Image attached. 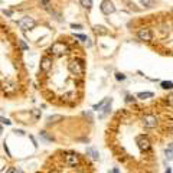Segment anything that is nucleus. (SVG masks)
Masks as SVG:
<instances>
[{
    "mask_svg": "<svg viewBox=\"0 0 173 173\" xmlns=\"http://www.w3.org/2000/svg\"><path fill=\"white\" fill-rule=\"evenodd\" d=\"M166 173H172V169H170V167H167V170H166Z\"/></svg>",
    "mask_w": 173,
    "mask_h": 173,
    "instance_id": "bb28decb",
    "label": "nucleus"
},
{
    "mask_svg": "<svg viewBox=\"0 0 173 173\" xmlns=\"http://www.w3.org/2000/svg\"><path fill=\"white\" fill-rule=\"evenodd\" d=\"M116 78H117L118 81H123V79H125V77H124L123 74H117V75H116Z\"/></svg>",
    "mask_w": 173,
    "mask_h": 173,
    "instance_id": "412c9836",
    "label": "nucleus"
},
{
    "mask_svg": "<svg viewBox=\"0 0 173 173\" xmlns=\"http://www.w3.org/2000/svg\"><path fill=\"white\" fill-rule=\"evenodd\" d=\"M86 155H91V157H92L94 160H98V157H100V155H98V152H97L95 149H92V147L86 149Z\"/></svg>",
    "mask_w": 173,
    "mask_h": 173,
    "instance_id": "1a4fd4ad",
    "label": "nucleus"
},
{
    "mask_svg": "<svg viewBox=\"0 0 173 173\" xmlns=\"http://www.w3.org/2000/svg\"><path fill=\"white\" fill-rule=\"evenodd\" d=\"M141 124H143L144 128L152 130V128H156V127H157L159 118L156 117L155 114H152V113H146V114L141 116Z\"/></svg>",
    "mask_w": 173,
    "mask_h": 173,
    "instance_id": "20e7f679",
    "label": "nucleus"
},
{
    "mask_svg": "<svg viewBox=\"0 0 173 173\" xmlns=\"http://www.w3.org/2000/svg\"><path fill=\"white\" fill-rule=\"evenodd\" d=\"M141 4H143L144 7H153L155 0H141Z\"/></svg>",
    "mask_w": 173,
    "mask_h": 173,
    "instance_id": "2eb2a0df",
    "label": "nucleus"
},
{
    "mask_svg": "<svg viewBox=\"0 0 173 173\" xmlns=\"http://www.w3.org/2000/svg\"><path fill=\"white\" fill-rule=\"evenodd\" d=\"M172 81H164V82H162V86L164 88V89H170L172 88Z\"/></svg>",
    "mask_w": 173,
    "mask_h": 173,
    "instance_id": "dca6fc26",
    "label": "nucleus"
},
{
    "mask_svg": "<svg viewBox=\"0 0 173 173\" xmlns=\"http://www.w3.org/2000/svg\"><path fill=\"white\" fill-rule=\"evenodd\" d=\"M62 118H64L62 116H59V114H55V116H49L46 120H48V123H56V121L62 120Z\"/></svg>",
    "mask_w": 173,
    "mask_h": 173,
    "instance_id": "9b49d317",
    "label": "nucleus"
},
{
    "mask_svg": "<svg viewBox=\"0 0 173 173\" xmlns=\"http://www.w3.org/2000/svg\"><path fill=\"white\" fill-rule=\"evenodd\" d=\"M79 3H81L82 7H85V9H88V10L92 7V0H79Z\"/></svg>",
    "mask_w": 173,
    "mask_h": 173,
    "instance_id": "f8f14e48",
    "label": "nucleus"
},
{
    "mask_svg": "<svg viewBox=\"0 0 173 173\" xmlns=\"http://www.w3.org/2000/svg\"><path fill=\"white\" fill-rule=\"evenodd\" d=\"M71 28H72V29H81L82 26H81V25H75V23H72V25H71Z\"/></svg>",
    "mask_w": 173,
    "mask_h": 173,
    "instance_id": "4be33fe9",
    "label": "nucleus"
},
{
    "mask_svg": "<svg viewBox=\"0 0 173 173\" xmlns=\"http://www.w3.org/2000/svg\"><path fill=\"white\" fill-rule=\"evenodd\" d=\"M17 26L22 29V30H30V29H33L35 26H36V22H35V19L33 17H29V16H26V17H22L19 22H17Z\"/></svg>",
    "mask_w": 173,
    "mask_h": 173,
    "instance_id": "39448f33",
    "label": "nucleus"
},
{
    "mask_svg": "<svg viewBox=\"0 0 173 173\" xmlns=\"http://www.w3.org/2000/svg\"><path fill=\"white\" fill-rule=\"evenodd\" d=\"M40 136H42L43 138H46V140H49V141L52 140V137H51V136H48V134H46V131H42V133H40Z\"/></svg>",
    "mask_w": 173,
    "mask_h": 173,
    "instance_id": "6ab92c4d",
    "label": "nucleus"
},
{
    "mask_svg": "<svg viewBox=\"0 0 173 173\" xmlns=\"http://www.w3.org/2000/svg\"><path fill=\"white\" fill-rule=\"evenodd\" d=\"M94 32L97 35H105V33H108V30L104 28V26H98V25H95L94 26Z\"/></svg>",
    "mask_w": 173,
    "mask_h": 173,
    "instance_id": "9d476101",
    "label": "nucleus"
},
{
    "mask_svg": "<svg viewBox=\"0 0 173 173\" xmlns=\"http://www.w3.org/2000/svg\"><path fill=\"white\" fill-rule=\"evenodd\" d=\"M108 173H120V170H118V167H114L113 172H108Z\"/></svg>",
    "mask_w": 173,
    "mask_h": 173,
    "instance_id": "a878e982",
    "label": "nucleus"
},
{
    "mask_svg": "<svg viewBox=\"0 0 173 173\" xmlns=\"http://www.w3.org/2000/svg\"><path fill=\"white\" fill-rule=\"evenodd\" d=\"M136 144L141 155H146V153L152 155V141L146 134H138L136 137Z\"/></svg>",
    "mask_w": 173,
    "mask_h": 173,
    "instance_id": "f03ea898",
    "label": "nucleus"
},
{
    "mask_svg": "<svg viewBox=\"0 0 173 173\" xmlns=\"http://www.w3.org/2000/svg\"><path fill=\"white\" fill-rule=\"evenodd\" d=\"M0 134H1V127H0Z\"/></svg>",
    "mask_w": 173,
    "mask_h": 173,
    "instance_id": "c85d7f7f",
    "label": "nucleus"
},
{
    "mask_svg": "<svg viewBox=\"0 0 173 173\" xmlns=\"http://www.w3.org/2000/svg\"><path fill=\"white\" fill-rule=\"evenodd\" d=\"M77 173H86V172H84V170H78Z\"/></svg>",
    "mask_w": 173,
    "mask_h": 173,
    "instance_id": "cd10ccee",
    "label": "nucleus"
},
{
    "mask_svg": "<svg viewBox=\"0 0 173 173\" xmlns=\"http://www.w3.org/2000/svg\"><path fill=\"white\" fill-rule=\"evenodd\" d=\"M125 101H127V103H131V101H133V103H134V98H133V97H131V95H128V97H127V100H125Z\"/></svg>",
    "mask_w": 173,
    "mask_h": 173,
    "instance_id": "b1692460",
    "label": "nucleus"
},
{
    "mask_svg": "<svg viewBox=\"0 0 173 173\" xmlns=\"http://www.w3.org/2000/svg\"><path fill=\"white\" fill-rule=\"evenodd\" d=\"M137 36H138L140 40H146V42H149V40H152L153 33H152L150 29H147V28H141V29H138Z\"/></svg>",
    "mask_w": 173,
    "mask_h": 173,
    "instance_id": "6e6552de",
    "label": "nucleus"
},
{
    "mask_svg": "<svg viewBox=\"0 0 173 173\" xmlns=\"http://www.w3.org/2000/svg\"><path fill=\"white\" fill-rule=\"evenodd\" d=\"M6 173H17V169L16 167H9V169L6 170Z\"/></svg>",
    "mask_w": 173,
    "mask_h": 173,
    "instance_id": "aec40b11",
    "label": "nucleus"
},
{
    "mask_svg": "<svg viewBox=\"0 0 173 173\" xmlns=\"http://www.w3.org/2000/svg\"><path fill=\"white\" fill-rule=\"evenodd\" d=\"M0 121H1L3 124H7V125H10V124H12V121L7 120V118H4V117H0Z\"/></svg>",
    "mask_w": 173,
    "mask_h": 173,
    "instance_id": "a211bd4d",
    "label": "nucleus"
},
{
    "mask_svg": "<svg viewBox=\"0 0 173 173\" xmlns=\"http://www.w3.org/2000/svg\"><path fill=\"white\" fill-rule=\"evenodd\" d=\"M101 12L104 15H110V13H114L116 12V6L113 4L111 0H104L101 3Z\"/></svg>",
    "mask_w": 173,
    "mask_h": 173,
    "instance_id": "0eeeda50",
    "label": "nucleus"
},
{
    "mask_svg": "<svg viewBox=\"0 0 173 173\" xmlns=\"http://www.w3.org/2000/svg\"><path fill=\"white\" fill-rule=\"evenodd\" d=\"M4 152H6V155H7V156H12V155H10V152H9V147H7V144H6V143H4Z\"/></svg>",
    "mask_w": 173,
    "mask_h": 173,
    "instance_id": "5701e85b",
    "label": "nucleus"
},
{
    "mask_svg": "<svg viewBox=\"0 0 173 173\" xmlns=\"http://www.w3.org/2000/svg\"><path fill=\"white\" fill-rule=\"evenodd\" d=\"M33 116H35V117H36V118H38V117L40 116V113H39L38 110H35V111H33Z\"/></svg>",
    "mask_w": 173,
    "mask_h": 173,
    "instance_id": "393cba45",
    "label": "nucleus"
},
{
    "mask_svg": "<svg viewBox=\"0 0 173 173\" xmlns=\"http://www.w3.org/2000/svg\"><path fill=\"white\" fill-rule=\"evenodd\" d=\"M40 6H43L45 9H49V0H40Z\"/></svg>",
    "mask_w": 173,
    "mask_h": 173,
    "instance_id": "f3484780",
    "label": "nucleus"
},
{
    "mask_svg": "<svg viewBox=\"0 0 173 173\" xmlns=\"http://www.w3.org/2000/svg\"><path fill=\"white\" fill-rule=\"evenodd\" d=\"M62 162L67 167H78L82 162H81V156L78 153H74V152H68V153H64L62 155Z\"/></svg>",
    "mask_w": 173,
    "mask_h": 173,
    "instance_id": "7ed1b4c3",
    "label": "nucleus"
},
{
    "mask_svg": "<svg viewBox=\"0 0 173 173\" xmlns=\"http://www.w3.org/2000/svg\"><path fill=\"white\" fill-rule=\"evenodd\" d=\"M69 52H71L69 45L67 42H61V40L52 43V46L49 48V53L52 56H64V55H68Z\"/></svg>",
    "mask_w": 173,
    "mask_h": 173,
    "instance_id": "f257e3e1",
    "label": "nucleus"
},
{
    "mask_svg": "<svg viewBox=\"0 0 173 173\" xmlns=\"http://www.w3.org/2000/svg\"><path fill=\"white\" fill-rule=\"evenodd\" d=\"M52 64H53L52 56H49V55L43 56V58H42V61H40V71H42L43 74L49 72V71L52 69Z\"/></svg>",
    "mask_w": 173,
    "mask_h": 173,
    "instance_id": "423d86ee",
    "label": "nucleus"
},
{
    "mask_svg": "<svg viewBox=\"0 0 173 173\" xmlns=\"http://www.w3.org/2000/svg\"><path fill=\"white\" fill-rule=\"evenodd\" d=\"M110 100H111V98H104V100L101 101V103H98V104H95V105H94V110H101V108H103L104 105H105V104L108 103Z\"/></svg>",
    "mask_w": 173,
    "mask_h": 173,
    "instance_id": "4468645a",
    "label": "nucleus"
},
{
    "mask_svg": "<svg viewBox=\"0 0 173 173\" xmlns=\"http://www.w3.org/2000/svg\"><path fill=\"white\" fill-rule=\"evenodd\" d=\"M137 97L140 100H146V98H152L153 97V92H138Z\"/></svg>",
    "mask_w": 173,
    "mask_h": 173,
    "instance_id": "ddd939ff",
    "label": "nucleus"
}]
</instances>
